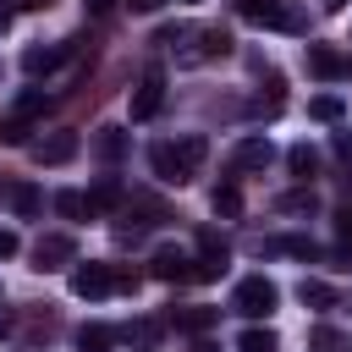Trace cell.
<instances>
[{"label": "cell", "mask_w": 352, "mask_h": 352, "mask_svg": "<svg viewBox=\"0 0 352 352\" xmlns=\"http://www.w3.org/2000/svg\"><path fill=\"white\" fill-rule=\"evenodd\" d=\"M302 60H308V72H314L319 82H336V77H346V60H341L330 44H308V55H302Z\"/></svg>", "instance_id": "cell-15"}, {"label": "cell", "mask_w": 352, "mask_h": 352, "mask_svg": "<svg viewBox=\"0 0 352 352\" xmlns=\"http://www.w3.org/2000/svg\"><path fill=\"white\" fill-rule=\"evenodd\" d=\"M66 264H77V242L72 236H60V231H50V236H38L33 242V270H66Z\"/></svg>", "instance_id": "cell-6"}, {"label": "cell", "mask_w": 352, "mask_h": 352, "mask_svg": "<svg viewBox=\"0 0 352 352\" xmlns=\"http://www.w3.org/2000/svg\"><path fill=\"white\" fill-rule=\"evenodd\" d=\"M336 236H341V248H352V209L336 214Z\"/></svg>", "instance_id": "cell-33"}, {"label": "cell", "mask_w": 352, "mask_h": 352, "mask_svg": "<svg viewBox=\"0 0 352 352\" xmlns=\"http://www.w3.org/2000/svg\"><path fill=\"white\" fill-rule=\"evenodd\" d=\"M88 204H94V214L116 209V204H121V182H116V176H99V187L88 192Z\"/></svg>", "instance_id": "cell-24"}, {"label": "cell", "mask_w": 352, "mask_h": 352, "mask_svg": "<svg viewBox=\"0 0 352 352\" xmlns=\"http://www.w3.org/2000/svg\"><path fill=\"white\" fill-rule=\"evenodd\" d=\"M6 28H11V11H6V6H0V33H6Z\"/></svg>", "instance_id": "cell-40"}, {"label": "cell", "mask_w": 352, "mask_h": 352, "mask_svg": "<svg viewBox=\"0 0 352 352\" xmlns=\"http://www.w3.org/2000/svg\"><path fill=\"white\" fill-rule=\"evenodd\" d=\"M192 352H220V346H214V341H204V336H198V341H192Z\"/></svg>", "instance_id": "cell-39"}, {"label": "cell", "mask_w": 352, "mask_h": 352, "mask_svg": "<svg viewBox=\"0 0 352 352\" xmlns=\"http://www.w3.org/2000/svg\"><path fill=\"white\" fill-rule=\"evenodd\" d=\"M242 22L258 28H280V33H308V11L302 6H280V0H231Z\"/></svg>", "instance_id": "cell-3"}, {"label": "cell", "mask_w": 352, "mask_h": 352, "mask_svg": "<svg viewBox=\"0 0 352 352\" xmlns=\"http://www.w3.org/2000/svg\"><path fill=\"white\" fill-rule=\"evenodd\" d=\"M209 204H214V214H220V220H236V214H242V192H236L231 182H226V187H214V192H209Z\"/></svg>", "instance_id": "cell-25"}, {"label": "cell", "mask_w": 352, "mask_h": 352, "mask_svg": "<svg viewBox=\"0 0 352 352\" xmlns=\"http://www.w3.org/2000/svg\"><path fill=\"white\" fill-rule=\"evenodd\" d=\"M231 308H236L242 319H270V314L280 308V286H275V280H264V275H248V280H236Z\"/></svg>", "instance_id": "cell-4"}, {"label": "cell", "mask_w": 352, "mask_h": 352, "mask_svg": "<svg viewBox=\"0 0 352 352\" xmlns=\"http://www.w3.org/2000/svg\"><path fill=\"white\" fill-rule=\"evenodd\" d=\"M148 165H154V182H165V187L192 182V176L182 170V160H176V148H170V143H154V148H148Z\"/></svg>", "instance_id": "cell-14"}, {"label": "cell", "mask_w": 352, "mask_h": 352, "mask_svg": "<svg viewBox=\"0 0 352 352\" xmlns=\"http://www.w3.org/2000/svg\"><path fill=\"white\" fill-rule=\"evenodd\" d=\"M126 148H132V132H126V126H99V132H94V154H99L104 165H121Z\"/></svg>", "instance_id": "cell-13"}, {"label": "cell", "mask_w": 352, "mask_h": 352, "mask_svg": "<svg viewBox=\"0 0 352 352\" xmlns=\"http://www.w3.org/2000/svg\"><path fill=\"white\" fill-rule=\"evenodd\" d=\"M170 148H176V160H182L187 176H198V165L209 160V138H204V132H187V138H176Z\"/></svg>", "instance_id": "cell-16"}, {"label": "cell", "mask_w": 352, "mask_h": 352, "mask_svg": "<svg viewBox=\"0 0 352 352\" xmlns=\"http://www.w3.org/2000/svg\"><path fill=\"white\" fill-rule=\"evenodd\" d=\"M0 336H6V314H0Z\"/></svg>", "instance_id": "cell-42"}, {"label": "cell", "mask_w": 352, "mask_h": 352, "mask_svg": "<svg viewBox=\"0 0 352 352\" xmlns=\"http://www.w3.org/2000/svg\"><path fill=\"white\" fill-rule=\"evenodd\" d=\"M324 6H330V11H341V6H346V0H324Z\"/></svg>", "instance_id": "cell-41"}, {"label": "cell", "mask_w": 352, "mask_h": 352, "mask_svg": "<svg viewBox=\"0 0 352 352\" xmlns=\"http://www.w3.org/2000/svg\"><path fill=\"white\" fill-rule=\"evenodd\" d=\"M55 209L66 214V220H94V204H88V192H55Z\"/></svg>", "instance_id": "cell-20"}, {"label": "cell", "mask_w": 352, "mask_h": 352, "mask_svg": "<svg viewBox=\"0 0 352 352\" xmlns=\"http://www.w3.org/2000/svg\"><path fill=\"white\" fill-rule=\"evenodd\" d=\"M82 6H88V16H110L121 0H82Z\"/></svg>", "instance_id": "cell-36"}, {"label": "cell", "mask_w": 352, "mask_h": 352, "mask_svg": "<svg viewBox=\"0 0 352 352\" xmlns=\"http://www.w3.org/2000/svg\"><path fill=\"white\" fill-rule=\"evenodd\" d=\"M308 116H314V121H330V126H336V121L346 116V99H341V94H314V99H308Z\"/></svg>", "instance_id": "cell-18"}, {"label": "cell", "mask_w": 352, "mask_h": 352, "mask_svg": "<svg viewBox=\"0 0 352 352\" xmlns=\"http://www.w3.org/2000/svg\"><path fill=\"white\" fill-rule=\"evenodd\" d=\"M275 209L280 214H302V209H314V192H286V198H275Z\"/></svg>", "instance_id": "cell-31"}, {"label": "cell", "mask_w": 352, "mask_h": 352, "mask_svg": "<svg viewBox=\"0 0 352 352\" xmlns=\"http://www.w3.org/2000/svg\"><path fill=\"white\" fill-rule=\"evenodd\" d=\"M160 104H165V72L148 66V72L138 77V88H132V121H154Z\"/></svg>", "instance_id": "cell-5"}, {"label": "cell", "mask_w": 352, "mask_h": 352, "mask_svg": "<svg viewBox=\"0 0 352 352\" xmlns=\"http://www.w3.org/2000/svg\"><path fill=\"white\" fill-rule=\"evenodd\" d=\"M297 297H302V308H336V286H324V280H302Z\"/></svg>", "instance_id": "cell-26"}, {"label": "cell", "mask_w": 352, "mask_h": 352, "mask_svg": "<svg viewBox=\"0 0 352 352\" xmlns=\"http://www.w3.org/2000/svg\"><path fill=\"white\" fill-rule=\"evenodd\" d=\"M286 165H292V176H297V182H308V176L319 170V154H314L308 143H292V148H286Z\"/></svg>", "instance_id": "cell-19"}, {"label": "cell", "mask_w": 352, "mask_h": 352, "mask_svg": "<svg viewBox=\"0 0 352 352\" xmlns=\"http://www.w3.org/2000/svg\"><path fill=\"white\" fill-rule=\"evenodd\" d=\"M28 132H33V121H16V116H6V121H0V143H6V148H22V143H28Z\"/></svg>", "instance_id": "cell-29"}, {"label": "cell", "mask_w": 352, "mask_h": 352, "mask_svg": "<svg viewBox=\"0 0 352 352\" xmlns=\"http://www.w3.org/2000/svg\"><path fill=\"white\" fill-rule=\"evenodd\" d=\"M275 160V143L264 138V132H248L236 148H231V170H264Z\"/></svg>", "instance_id": "cell-7"}, {"label": "cell", "mask_w": 352, "mask_h": 352, "mask_svg": "<svg viewBox=\"0 0 352 352\" xmlns=\"http://www.w3.org/2000/svg\"><path fill=\"white\" fill-rule=\"evenodd\" d=\"M16 248H22L16 231H0V258H16Z\"/></svg>", "instance_id": "cell-35"}, {"label": "cell", "mask_w": 352, "mask_h": 352, "mask_svg": "<svg viewBox=\"0 0 352 352\" xmlns=\"http://www.w3.org/2000/svg\"><path fill=\"white\" fill-rule=\"evenodd\" d=\"M308 352H346V341H341L336 324H314L308 330Z\"/></svg>", "instance_id": "cell-27"}, {"label": "cell", "mask_w": 352, "mask_h": 352, "mask_svg": "<svg viewBox=\"0 0 352 352\" xmlns=\"http://www.w3.org/2000/svg\"><path fill=\"white\" fill-rule=\"evenodd\" d=\"M198 248H204L209 258H226V236H214V231H204V236H198Z\"/></svg>", "instance_id": "cell-32"}, {"label": "cell", "mask_w": 352, "mask_h": 352, "mask_svg": "<svg viewBox=\"0 0 352 352\" xmlns=\"http://www.w3.org/2000/svg\"><path fill=\"white\" fill-rule=\"evenodd\" d=\"M116 341H121L116 324H82V330H77V346H82V352H110Z\"/></svg>", "instance_id": "cell-17"}, {"label": "cell", "mask_w": 352, "mask_h": 352, "mask_svg": "<svg viewBox=\"0 0 352 352\" xmlns=\"http://www.w3.org/2000/svg\"><path fill=\"white\" fill-rule=\"evenodd\" d=\"M148 275H154V280H170V286H176V280H192V258H187L182 248H160V253L148 258Z\"/></svg>", "instance_id": "cell-11"}, {"label": "cell", "mask_w": 352, "mask_h": 352, "mask_svg": "<svg viewBox=\"0 0 352 352\" xmlns=\"http://www.w3.org/2000/svg\"><path fill=\"white\" fill-rule=\"evenodd\" d=\"M66 55H72L66 44H28V50H22V72H28V77H50Z\"/></svg>", "instance_id": "cell-12"}, {"label": "cell", "mask_w": 352, "mask_h": 352, "mask_svg": "<svg viewBox=\"0 0 352 352\" xmlns=\"http://www.w3.org/2000/svg\"><path fill=\"white\" fill-rule=\"evenodd\" d=\"M126 6H132V11H143V16H148V11H160V6H165V0H126Z\"/></svg>", "instance_id": "cell-37"}, {"label": "cell", "mask_w": 352, "mask_h": 352, "mask_svg": "<svg viewBox=\"0 0 352 352\" xmlns=\"http://www.w3.org/2000/svg\"><path fill=\"white\" fill-rule=\"evenodd\" d=\"M160 38H165V44L182 38V50H176L182 66H198V60H214V55L231 50V33H226V28H165Z\"/></svg>", "instance_id": "cell-2"}, {"label": "cell", "mask_w": 352, "mask_h": 352, "mask_svg": "<svg viewBox=\"0 0 352 352\" xmlns=\"http://www.w3.org/2000/svg\"><path fill=\"white\" fill-rule=\"evenodd\" d=\"M346 72H352V60H346Z\"/></svg>", "instance_id": "cell-43"}, {"label": "cell", "mask_w": 352, "mask_h": 352, "mask_svg": "<svg viewBox=\"0 0 352 352\" xmlns=\"http://www.w3.org/2000/svg\"><path fill=\"white\" fill-rule=\"evenodd\" d=\"M44 104H50V99H44V88H22V94H16V104H11V116H16V121H33V116H44Z\"/></svg>", "instance_id": "cell-23"}, {"label": "cell", "mask_w": 352, "mask_h": 352, "mask_svg": "<svg viewBox=\"0 0 352 352\" xmlns=\"http://www.w3.org/2000/svg\"><path fill=\"white\" fill-rule=\"evenodd\" d=\"M220 275H226V258H209V253L192 258V280H220Z\"/></svg>", "instance_id": "cell-30"}, {"label": "cell", "mask_w": 352, "mask_h": 352, "mask_svg": "<svg viewBox=\"0 0 352 352\" xmlns=\"http://www.w3.org/2000/svg\"><path fill=\"white\" fill-rule=\"evenodd\" d=\"M236 352H280V336L253 324V330H242V336H236Z\"/></svg>", "instance_id": "cell-22"}, {"label": "cell", "mask_w": 352, "mask_h": 352, "mask_svg": "<svg viewBox=\"0 0 352 352\" xmlns=\"http://www.w3.org/2000/svg\"><path fill=\"white\" fill-rule=\"evenodd\" d=\"M336 160L352 165V132H336Z\"/></svg>", "instance_id": "cell-34"}, {"label": "cell", "mask_w": 352, "mask_h": 352, "mask_svg": "<svg viewBox=\"0 0 352 352\" xmlns=\"http://www.w3.org/2000/svg\"><path fill=\"white\" fill-rule=\"evenodd\" d=\"M138 270L132 264H99V258H88V264H77L72 270V292L77 297H88V302H99V297H110V292H138Z\"/></svg>", "instance_id": "cell-1"}, {"label": "cell", "mask_w": 352, "mask_h": 352, "mask_svg": "<svg viewBox=\"0 0 352 352\" xmlns=\"http://www.w3.org/2000/svg\"><path fill=\"white\" fill-rule=\"evenodd\" d=\"M121 341H138V346H154V341H160V319H138V324H121Z\"/></svg>", "instance_id": "cell-28"}, {"label": "cell", "mask_w": 352, "mask_h": 352, "mask_svg": "<svg viewBox=\"0 0 352 352\" xmlns=\"http://www.w3.org/2000/svg\"><path fill=\"white\" fill-rule=\"evenodd\" d=\"M220 319V308H170V324H182V330H209Z\"/></svg>", "instance_id": "cell-21"}, {"label": "cell", "mask_w": 352, "mask_h": 352, "mask_svg": "<svg viewBox=\"0 0 352 352\" xmlns=\"http://www.w3.org/2000/svg\"><path fill=\"white\" fill-rule=\"evenodd\" d=\"M6 11H33V6H44V0H0Z\"/></svg>", "instance_id": "cell-38"}, {"label": "cell", "mask_w": 352, "mask_h": 352, "mask_svg": "<svg viewBox=\"0 0 352 352\" xmlns=\"http://www.w3.org/2000/svg\"><path fill=\"white\" fill-rule=\"evenodd\" d=\"M0 198H6V209H11L16 220H33V214L44 209V192H38L33 182H6V187H0Z\"/></svg>", "instance_id": "cell-9"}, {"label": "cell", "mask_w": 352, "mask_h": 352, "mask_svg": "<svg viewBox=\"0 0 352 352\" xmlns=\"http://www.w3.org/2000/svg\"><path fill=\"white\" fill-rule=\"evenodd\" d=\"M33 148V160L38 165H66V160H77V132H50V138H38V143H28Z\"/></svg>", "instance_id": "cell-8"}, {"label": "cell", "mask_w": 352, "mask_h": 352, "mask_svg": "<svg viewBox=\"0 0 352 352\" xmlns=\"http://www.w3.org/2000/svg\"><path fill=\"white\" fill-rule=\"evenodd\" d=\"M253 253L258 258H319V248L308 236H264V242H253Z\"/></svg>", "instance_id": "cell-10"}]
</instances>
